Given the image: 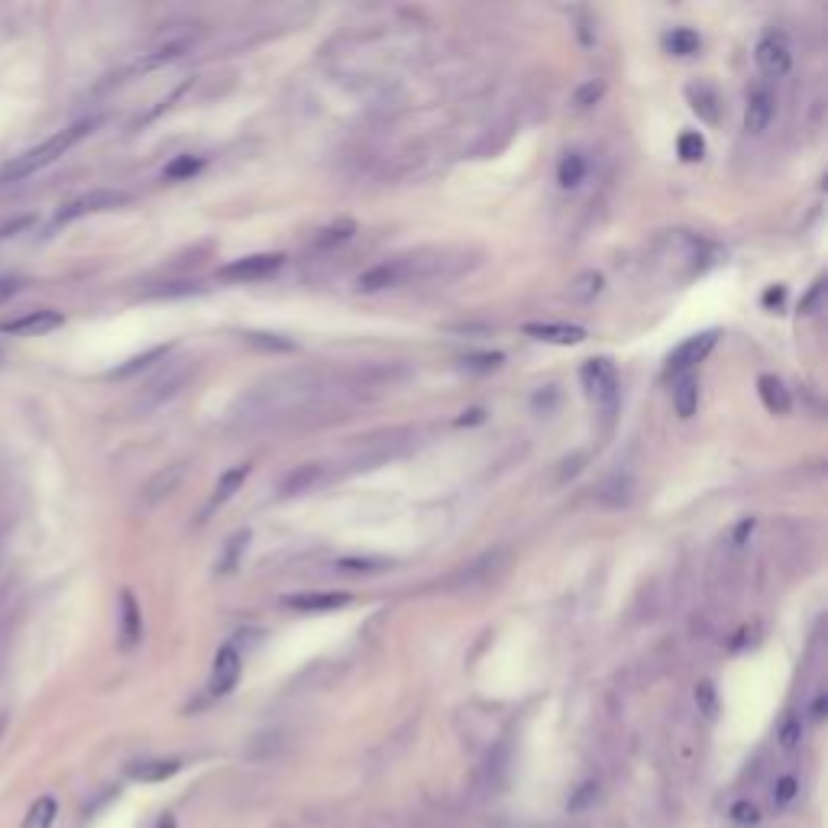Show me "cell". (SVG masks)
Returning a JSON list of instances; mask_svg holds the SVG:
<instances>
[{
    "mask_svg": "<svg viewBox=\"0 0 828 828\" xmlns=\"http://www.w3.org/2000/svg\"><path fill=\"white\" fill-rule=\"evenodd\" d=\"M321 395V379L314 372H288L266 385H256V392L243 402V418L250 421H279L301 411L308 402Z\"/></svg>",
    "mask_w": 828,
    "mask_h": 828,
    "instance_id": "1",
    "label": "cell"
},
{
    "mask_svg": "<svg viewBox=\"0 0 828 828\" xmlns=\"http://www.w3.org/2000/svg\"><path fill=\"white\" fill-rule=\"evenodd\" d=\"M94 127V120H81V123H72V127H65L59 133H52L49 140H43L39 146L33 149H26L23 156H17L4 172H0V185H10V182H23V178H30L36 172H43L49 169L52 162H59L68 149H72L75 143H81L85 136L91 133Z\"/></svg>",
    "mask_w": 828,
    "mask_h": 828,
    "instance_id": "2",
    "label": "cell"
},
{
    "mask_svg": "<svg viewBox=\"0 0 828 828\" xmlns=\"http://www.w3.org/2000/svg\"><path fill=\"white\" fill-rule=\"evenodd\" d=\"M195 372H198V360H191V356L165 363L140 392V411H156L162 405H169L172 398H178L188 389V382L195 379Z\"/></svg>",
    "mask_w": 828,
    "mask_h": 828,
    "instance_id": "3",
    "label": "cell"
},
{
    "mask_svg": "<svg viewBox=\"0 0 828 828\" xmlns=\"http://www.w3.org/2000/svg\"><path fill=\"white\" fill-rule=\"evenodd\" d=\"M579 376H583L589 398L599 405L605 427H609L612 418H615V411H618V372H615V366L609 360H589Z\"/></svg>",
    "mask_w": 828,
    "mask_h": 828,
    "instance_id": "4",
    "label": "cell"
},
{
    "mask_svg": "<svg viewBox=\"0 0 828 828\" xmlns=\"http://www.w3.org/2000/svg\"><path fill=\"white\" fill-rule=\"evenodd\" d=\"M130 204V195L127 191H117V188H94L88 195H81L75 201L62 204V211L55 214V224H72L78 217H88V214H104V211H117V207Z\"/></svg>",
    "mask_w": 828,
    "mask_h": 828,
    "instance_id": "5",
    "label": "cell"
},
{
    "mask_svg": "<svg viewBox=\"0 0 828 828\" xmlns=\"http://www.w3.org/2000/svg\"><path fill=\"white\" fill-rule=\"evenodd\" d=\"M282 266H285L282 253H253V256L227 262V266L220 269V279H227V282H259V279L275 275Z\"/></svg>",
    "mask_w": 828,
    "mask_h": 828,
    "instance_id": "6",
    "label": "cell"
},
{
    "mask_svg": "<svg viewBox=\"0 0 828 828\" xmlns=\"http://www.w3.org/2000/svg\"><path fill=\"white\" fill-rule=\"evenodd\" d=\"M754 59L767 75H774V78L790 72L793 68V46H790V39H786V33H777V30L767 33L761 43H757Z\"/></svg>",
    "mask_w": 828,
    "mask_h": 828,
    "instance_id": "7",
    "label": "cell"
},
{
    "mask_svg": "<svg viewBox=\"0 0 828 828\" xmlns=\"http://www.w3.org/2000/svg\"><path fill=\"white\" fill-rule=\"evenodd\" d=\"M65 324V317L52 308H39V311H26L20 317H13V321H4L0 324V334H10V337H43V334H52V330H59Z\"/></svg>",
    "mask_w": 828,
    "mask_h": 828,
    "instance_id": "8",
    "label": "cell"
},
{
    "mask_svg": "<svg viewBox=\"0 0 828 828\" xmlns=\"http://www.w3.org/2000/svg\"><path fill=\"white\" fill-rule=\"evenodd\" d=\"M240 673H243V660H240V647L237 644H227L220 647L217 657H214V670H211V696L220 699L233 693V686L240 683Z\"/></svg>",
    "mask_w": 828,
    "mask_h": 828,
    "instance_id": "9",
    "label": "cell"
},
{
    "mask_svg": "<svg viewBox=\"0 0 828 828\" xmlns=\"http://www.w3.org/2000/svg\"><path fill=\"white\" fill-rule=\"evenodd\" d=\"M715 340H719V334H715V330H702V334L683 340L680 347H676V350L670 353L667 369H670V372H676V376H683V372H689V369H693L696 363L706 360L709 350L715 347Z\"/></svg>",
    "mask_w": 828,
    "mask_h": 828,
    "instance_id": "10",
    "label": "cell"
},
{
    "mask_svg": "<svg viewBox=\"0 0 828 828\" xmlns=\"http://www.w3.org/2000/svg\"><path fill=\"white\" fill-rule=\"evenodd\" d=\"M414 269L408 266L405 259H392V262H379V266L366 269L360 279H356V288L360 292H382V288H392V285H402Z\"/></svg>",
    "mask_w": 828,
    "mask_h": 828,
    "instance_id": "11",
    "label": "cell"
},
{
    "mask_svg": "<svg viewBox=\"0 0 828 828\" xmlns=\"http://www.w3.org/2000/svg\"><path fill=\"white\" fill-rule=\"evenodd\" d=\"M777 114V98L774 91L767 88H757L751 98H748V107H744V130L748 133H764L770 127V120Z\"/></svg>",
    "mask_w": 828,
    "mask_h": 828,
    "instance_id": "12",
    "label": "cell"
},
{
    "mask_svg": "<svg viewBox=\"0 0 828 828\" xmlns=\"http://www.w3.org/2000/svg\"><path fill=\"white\" fill-rule=\"evenodd\" d=\"M143 638V615H140V602H136L133 592H123L120 596V647L123 651H133Z\"/></svg>",
    "mask_w": 828,
    "mask_h": 828,
    "instance_id": "13",
    "label": "cell"
},
{
    "mask_svg": "<svg viewBox=\"0 0 828 828\" xmlns=\"http://www.w3.org/2000/svg\"><path fill=\"white\" fill-rule=\"evenodd\" d=\"M350 602V592H298V596L288 599V609L295 612H334V609H343V605Z\"/></svg>",
    "mask_w": 828,
    "mask_h": 828,
    "instance_id": "14",
    "label": "cell"
},
{
    "mask_svg": "<svg viewBox=\"0 0 828 828\" xmlns=\"http://www.w3.org/2000/svg\"><path fill=\"white\" fill-rule=\"evenodd\" d=\"M321 476H324V466L321 463H301V466H295L292 473H288L279 482V495H282V499H298V495L311 492L317 482H321Z\"/></svg>",
    "mask_w": 828,
    "mask_h": 828,
    "instance_id": "15",
    "label": "cell"
},
{
    "mask_svg": "<svg viewBox=\"0 0 828 828\" xmlns=\"http://www.w3.org/2000/svg\"><path fill=\"white\" fill-rule=\"evenodd\" d=\"M185 463H172V466H165L162 473L156 479H149L146 482V489H143V502L146 505H159L162 499H169V495L182 486V479H185Z\"/></svg>",
    "mask_w": 828,
    "mask_h": 828,
    "instance_id": "16",
    "label": "cell"
},
{
    "mask_svg": "<svg viewBox=\"0 0 828 828\" xmlns=\"http://www.w3.org/2000/svg\"><path fill=\"white\" fill-rule=\"evenodd\" d=\"M524 334L544 343H560V347H573V343L586 340V327L576 324H524Z\"/></svg>",
    "mask_w": 828,
    "mask_h": 828,
    "instance_id": "17",
    "label": "cell"
},
{
    "mask_svg": "<svg viewBox=\"0 0 828 828\" xmlns=\"http://www.w3.org/2000/svg\"><path fill=\"white\" fill-rule=\"evenodd\" d=\"M250 476V466H233V469H227L224 476H220V482H217V489H214V495H211V502L204 505V512H201V518H207V515H214L217 508H224L233 495L240 492V486H243V479Z\"/></svg>",
    "mask_w": 828,
    "mask_h": 828,
    "instance_id": "18",
    "label": "cell"
},
{
    "mask_svg": "<svg viewBox=\"0 0 828 828\" xmlns=\"http://www.w3.org/2000/svg\"><path fill=\"white\" fill-rule=\"evenodd\" d=\"M178 770H182V761H175V757H153V761H136L130 767V777L140 783H162L175 777Z\"/></svg>",
    "mask_w": 828,
    "mask_h": 828,
    "instance_id": "19",
    "label": "cell"
},
{
    "mask_svg": "<svg viewBox=\"0 0 828 828\" xmlns=\"http://www.w3.org/2000/svg\"><path fill=\"white\" fill-rule=\"evenodd\" d=\"M673 408L680 418H693L699 408V379L693 372H683L680 379L673 382Z\"/></svg>",
    "mask_w": 828,
    "mask_h": 828,
    "instance_id": "20",
    "label": "cell"
},
{
    "mask_svg": "<svg viewBox=\"0 0 828 828\" xmlns=\"http://www.w3.org/2000/svg\"><path fill=\"white\" fill-rule=\"evenodd\" d=\"M686 98H689V107H693L702 120H706V123H719L722 101H719V94H715L709 85H689L686 88Z\"/></svg>",
    "mask_w": 828,
    "mask_h": 828,
    "instance_id": "21",
    "label": "cell"
},
{
    "mask_svg": "<svg viewBox=\"0 0 828 828\" xmlns=\"http://www.w3.org/2000/svg\"><path fill=\"white\" fill-rule=\"evenodd\" d=\"M757 392H761V402L767 405V411H774V414L790 411V392H786V385L777 376L757 379Z\"/></svg>",
    "mask_w": 828,
    "mask_h": 828,
    "instance_id": "22",
    "label": "cell"
},
{
    "mask_svg": "<svg viewBox=\"0 0 828 828\" xmlns=\"http://www.w3.org/2000/svg\"><path fill=\"white\" fill-rule=\"evenodd\" d=\"M356 233V224L353 220H337V224H330L324 230H317V237L311 240L314 250H337V246L350 243Z\"/></svg>",
    "mask_w": 828,
    "mask_h": 828,
    "instance_id": "23",
    "label": "cell"
},
{
    "mask_svg": "<svg viewBox=\"0 0 828 828\" xmlns=\"http://www.w3.org/2000/svg\"><path fill=\"white\" fill-rule=\"evenodd\" d=\"M602 285H605V279L599 272H579L570 282V298L579 301V305H589V301H596L602 295Z\"/></svg>",
    "mask_w": 828,
    "mask_h": 828,
    "instance_id": "24",
    "label": "cell"
},
{
    "mask_svg": "<svg viewBox=\"0 0 828 828\" xmlns=\"http://www.w3.org/2000/svg\"><path fill=\"white\" fill-rule=\"evenodd\" d=\"M55 816H59V803H55L52 796H39L36 803L26 812V819L20 828H52L55 825Z\"/></svg>",
    "mask_w": 828,
    "mask_h": 828,
    "instance_id": "25",
    "label": "cell"
},
{
    "mask_svg": "<svg viewBox=\"0 0 828 828\" xmlns=\"http://www.w3.org/2000/svg\"><path fill=\"white\" fill-rule=\"evenodd\" d=\"M586 159L579 156V153H570V156H563L560 162V169H557V182L560 188H579L583 185V178H586Z\"/></svg>",
    "mask_w": 828,
    "mask_h": 828,
    "instance_id": "26",
    "label": "cell"
},
{
    "mask_svg": "<svg viewBox=\"0 0 828 828\" xmlns=\"http://www.w3.org/2000/svg\"><path fill=\"white\" fill-rule=\"evenodd\" d=\"M182 52H185V43L162 46L159 52H149V55H143V59L133 65V72H149V68H159V65H165V62L178 59V55H182Z\"/></svg>",
    "mask_w": 828,
    "mask_h": 828,
    "instance_id": "27",
    "label": "cell"
},
{
    "mask_svg": "<svg viewBox=\"0 0 828 828\" xmlns=\"http://www.w3.org/2000/svg\"><path fill=\"white\" fill-rule=\"evenodd\" d=\"M385 567H389V560H379V557H343V560H337L340 573H379Z\"/></svg>",
    "mask_w": 828,
    "mask_h": 828,
    "instance_id": "28",
    "label": "cell"
},
{
    "mask_svg": "<svg viewBox=\"0 0 828 828\" xmlns=\"http://www.w3.org/2000/svg\"><path fill=\"white\" fill-rule=\"evenodd\" d=\"M699 46H702V39L693 30H673L667 36V49L673 55H693V52H699Z\"/></svg>",
    "mask_w": 828,
    "mask_h": 828,
    "instance_id": "29",
    "label": "cell"
},
{
    "mask_svg": "<svg viewBox=\"0 0 828 828\" xmlns=\"http://www.w3.org/2000/svg\"><path fill=\"white\" fill-rule=\"evenodd\" d=\"M799 738H803V719H799V715H786L783 725H780V731H777L780 748H783V751H793L796 744H799Z\"/></svg>",
    "mask_w": 828,
    "mask_h": 828,
    "instance_id": "30",
    "label": "cell"
},
{
    "mask_svg": "<svg viewBox=\"0 0 828 828\" xmlns=\"http://www.w3.org/2000/svg\"><path fill=\"white\" fill-rule=\"evenodd\" d=\"M201 169V159L198 156H178L165 165V178H172V182H182V178H191Z\"/></svg>",
    "mask_w": 828,
    "mask_h": 828,
    "instance_id": "31",
    "label": "cell"
},
{
    "mask_svg": "<svg viewBox=\"0 0 828 828\" xmlns=\"http://www.w3.org/2000/svg\"><path fill=\"white\" fill-rule=\"evenodd\" d=\"M602 499L609 502V505H628V499H631V479L625 476H615L612 482H605L602 486Z\"/></svg>",
    "mask_w": 828,
    "mask_h": 828,
    "instance_id": "32",
    "label": "cell"
},
{
    "mask_svg": "<svg viewBox=\"0 0 828 828\" xmlns=\"http://www.w3.org/2000/svg\"><path fill=\"white\" fill-rule=\"evenodd\" d=\"M706 156V140L699 133H683L680 136V159L683 162H699Z\"/></svg>",
    "mask_w": 828,
    "mask_h": 828,
    "instance_id": "33",
    "label": "cell"
},
{
    "mask_svg": "<svg viewBox=\"0 0 828 828\" xmlns=\"http://www.w3.org/2000/svg\"><path fill=\"white\" fill-rule=\"evenodd\" d=\"M169 353V347H159V350H149V353H143V356H136V360H130L127 366H120L117 372H114V379H127V376H133V372H140V369H146L149 363H156V360H162V356Z\"/></svg>",
    "mask_w": 828,
    "mask_h": 828,
    "instance_id": "34",
    "label": "cell"
},
{
    "mask_svg": "<svg viewBox=\"0 0 828 828\" xmlns=\"http://www.w3.org/2000/svg\"><path fill=\"white\" fill-rule=\"evenodd\" d=\"M602 81H586V85H579L576 94H573V107L576 110H589L592 104H596L602 98Z\"/></svg>",
    "mask_w": 828,
    "mask_h": 828,
    "instance_id": "35",
    "label": "cell"
},
{
    "mask_svg": "<svg viewBox=\"0 0 828 828\" xmlns=\"http://www.w3.org/2000/svg\"><path fill=\"white\" fill-rule=\"evenodd\" d=\"M822 301H825V279H816V285L809 288V292L803 295V301H799V314H819L822 311Z\"/></svg>",
    "mask_w": 828,
    "mask_h": 828,
    "instance_id": "36",
    "label": "cell"
},
{
    "mask_svg": "<svg viewBox=\"0 0 828 828\" xmlns=\"http://www.w3.org/2000/svg\"><path fill=\"white\" fill-rule=\"evenodd\" d=\"M796 793H799V780L796 777H780L777 786H774V806L786 809L796 799Z\"/></svg>",
    "mask_w": 828,
    "mask_h": 828,
    "instance_id": "37",
    "label": "cell"
},
{
    "mask_svg": "<svg viewBox=\"0 0 828 828\" xmlns=\"http://www.w3.org/2000/svg\"><path fill=\"white\" fill-rule=\"evenodd\" d=\"M246 541H250V531H240L237 537H233L230 547H227V554H224V560H220V573H227L230 567H237V563H240V554L246 550Z\"/></svg>",
    "mask_w": 828,
    "mask_h": 828,
    "instance_id": "38",
    "label": "cell"
},
{
    "mask_svg": "<svg viewBox=\"0 0 828 828\" xmlns=\"http://www.w3.org/2000/svg\"><path fill=\"white\" fill-rule=\"evenodd\" d=\"M250 343L259 350H275V353H288V350H295V343L292 340H285V337H275V334H250Z\"/></svg>",
    "mask_w": 828,
    "mask_h": 828,
    "instance_id": "39",
    "label": "cell"
},
{
    "mask_svg": "<svg viewBox=\"0 0 828 828\" xmlns=\"http://www.w3.org/2000/svg\"><path fill=\"white\" fill-rule=\"evenodd\" d=\"M731 819H735V825L748 828V825H757V822H761V809H757L754 803H748V799H744V803H735V806H731Z\"/></svg>",
    "mask_w": 828,
    "mask_h": 828,
    "instance_id": "40",
    "label": "cell"
},
{
    "mask_svg": "<svg viewBox=\"0 0 828 828\" xmlns=\"http://www.w3.org/2000/svg\"><path fill=\"white\" fill-rule=\"evenodd\" d=\"M201 288L198 285H182V282H172V285H156V288H149L146 295H153V298H178V295H198Z\"/></svg>",
    "mask_w": 828,
    "mask_h": 828,
    "instance_id": "41",
    "label": "cell"
},
{
    "mask_svg": "<svg viewBox=\"0 0 828 828\" xmlns=\"http://www.w3.org/2000/svg\"><path fill=\"white\" fill-rule=\"evenodd\" d=\"M499 366H502V353H482V356H469V360H463V369H469V372H489Z\"/></svg>",
    "mask_w": 828,
    "mask_h": 828,
    "instance_id": "42",
    "label": "cell"
},
{
    "mask_svg": "<svg viewBox=\"0 0 828 828\" xmlns=\"http://www.w3.org/2000/svg\"><path fill=\"white\" fill-rule=\"evenodd\" d=\"M696 702H699V709L709 715H715V689H712V683H699L696 686Z\"/></svg>",
    "mask_w": 828,
    "mask_h": 828,
    "instance_id": "43",
    "label": "cell"
},
{
    "mask_svg": "<svg viewBox=\"0 0 828 828\" xmlns=\"http://www.w3.org/2000/svg\"><path fill=\"white\" fill-rule=\"evenodd\" d=\"M20 292H23V279H0V305H7Z\"/></svg>",
    "mask_w": 828,
    "mask_h": 828,
    "instance_id": "44",
    "label": "cell"
},
{
    "mask_svg": "<svg viewBox=\"0 0 828 828\" xmlns=\"http://www.w3.org/2000/svg\"><path fill=\"white\" fill-rule=\"evenodd\" d=\"M825 702H828V696H825V693H816V699H812V709H809L812 722H822V719H825Z\"/></svg>",
    "mask_w": 828,
    "mask_h": 828,
    "instance_id": "45",
    "label": "cell"
},
{
    "mask_svg": "<svg viewBox=\"0 0 828 828\" xmlns=\"http://www.w3.org/2000/svg\"><path fill=\"white\" fill-rule=\"evenodd\" d=\"M579 463H583V453H576L573 460H567V469H563V476L560 479H567V476H576V469H579Z\"/></svg>",
    "mask_w": 828,
    "mask_h": 828,
    "instance_id": "46",
    "label": "cell"
},
{
    "mask_svg": "<svg viewBox=\"0 0 828 828\" xmlns=\"http://www.w3.org/2000/svg\"><path fill=\"white\" fill-rule=\"evenodd\" d=\"M764 301H767V305H774V301H777V305H780V301H783V288H770V292H767V298H764Z\"/></svg>",
    "mask_w": 828,
    "mask_h": 828,
    "instance_id": "47",
    "label": "cell"
}]
</instances>
